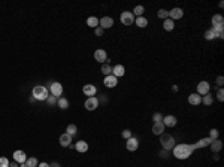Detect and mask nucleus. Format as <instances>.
Listing matches in <instances>:
<instances>
[{
    "label": "nucleus",
    "instance_id": "obj_1",
    "mask_svg": "<svg viewBox=\"0 0 224 167\" xmlns=\"http://www.w3.org/2000/svg\"><path fill=\"white\" fill-rule=\"evenodd\" d=\"M196 145H188V143H179V145H175L173 151V157L178 160H187L190 155L193 154V151H196Z\"/></svg>",
    "mask_w": 224,
    "mask_h": 167
},
{
    "label": "nucleus",
    "instance_id": "obj_2",
    "mask_svg": "<svg viewBox=\"0 0 224 167\" xmlns=\"http://www.w3.org/2000/svg\"><path fill=\"white\" fill-rule=\"evenodd\" d=\"M31 96H33V99L35 100H39V102H44V100L48 99V90L46 87L44 85H36V87L33 88V91H31Z\"/></svg>",
    "mask_w": 224,
    "mask_h": 167
},
{
    "label": "nucleus",
    "instance_id": "obj_3",
    "mask_svg": "<svg viewBox=\"0 0 224 167\" xmlns=\"http://www.w3.org/2000/svg\"><path fill=\"white\" fill-rule=\"evenodd\" d=\"M160 143H162V148L166 149V151H172L175 148V139L172 134H168V133H163L160 136Z\"/></svg>",
    "mask_w": 224,
    "mask_h": 167
},
{
    "label": "nucleus",
    "instance_id": "obj_4",
    "mask_svg": "<svg viewBox=\"0 0 224 167\" xmlns=\"http://www.w3.org/2000/svg\"><path fill=\"white\" fill-rule=\"evenodd\" d=\"M120 19H121V23L124 25L135 24V15H133V12H130V11H124V12L121 13Z\"/></svg>",
    "mask_w": 224,
    "mask_h": 167
},
{
    "label": "nucleus",
    "instance_id": "obj_5",
    "mask_svg": "<svg viewBox=\"0 0 224 167\" xmlns=\"http://www.w3.org/2000/svg\"><path fill=\"white\" fill-rule=\"evenodd\" d=\"M50 93H51V96L60 99V96L63 94V85L60 84V82H52L51 87H50Z\"/></svg>",
    "mask_w": 224,
    "mask_h": 167
},
{
    "label": "nucleus",
    "instance_id": "obj_6",
    "mask_svg": "<svg viewBox=\"0 0 224 167\" xmlns=\"http://www.w3.org/2000/svg\"><path fill=\"white\" fill-rule=\"evenodd\" d=\"M94 60H96V61H99V63H102V64L109 63V60H108V54H106L105 50H96L94 51Z\"/></svg>",
    "mask_w": 224,
    "mask_h": 167
},
{
    "label": "nucleus",
    "instance_id": "obj_7",
    "mask_svg": "<svg viewBox=\"0 0 224 167\" xmlns=\"http://www.w3.org/2000/svg\"><path fill=\"white\" fill-rule=\"evenodd\" d=\"M84 106H85L87 111H96V109L99 107V99H97V97H88V99L85 100Z\"/></svg>",
    "mask_w": 224,
    "mask_h": 167
},
{
    "label": "nucleus",
    "instance_id": "obj_8",
    "mask_svg": "<svg viewBox=\"0 0 224 167\" xmlns=\"http://www.w3.org/2000/svg\"><path fill=\"white\" fill-rule=\"evenodd\" d=\"M209 90H211L209 82L202 81V82H199V84H197V94H199V96H206V94L209 93Z\"/></svg>",
    "mask_w": 224,
    "mask_h": 167
},
{
    "label": "nucleus",
    "instance_id": "obj_9",
    "mask_svg": "<svg viewBox=\"0 0 224 167\" xmlns=\"http://www.w3.org/2000/svg\"><path fill=\"white\" fill-rule=\"evenodd\" d=\"M125 148H127V151H130V152H135V151H136V149L139 148V140H137L136 137L131 136L130 139H127Z\"/></svg>",
    "mask_w": 224,
    "mask_h": 167
},
{
    "label": "nucleus",
    "instance_id": "obj_10",
    "mask_svg": "<svg viewBox=\"0 0 224 167\" xmlns=\"http://www.w3.org/2000/svg\"><path fill=\"white\" fill-rule=\"evenodd\" d=\"M184 17V11L181 9V8H173V9H170L169 11V18L175 21V19H181Z\"/></svg>",
    "mask_w": 224,
    "mask_h": 167
},
{
    "label": "nucleus",
    "instance_id": "obj_11",
    "mask_svg": "<svg viewBox=\"0 0 224 167\" xmlns=\"http://www.w3.org/2000/svg\"><path fill=\"white\" fill-rule=\"evenodd\" d=\"M103 84H105V87H108V88H115L117 84H118V79H117L114 75H108V76H105V79H103Z\"/></svg>",
    "mask_w": 224,
    "mask_h": 167
},
{
    "label": "nucleus",
    "instance_id": "obj_12",
    "mask_svg": "<svg viewBox=\"0 0 224 167\" xmlns=\"http://www.w3.org/2000/svg\"><path fill=\"white\" fill-rule=\"evenodd\" d=\"M58 142H60L61 146L69 148V146L72 145V136H69L67 133H63V134H60V137H58Z\"/></svg>",
    "mask_w": 224,
    "mask_h": 167
},
{
    "label": "nucleus",
    "instance_id": "obj_13",
    "mask_svg": "<svg viewBox=\"0 0 224 167\" xmlns=\"http://www.w3.org/2000/svg\"><path fill=\"white\" fill-rule=\"evenodd\" d=\"M163 124H164V127H175L176 123H178V119L175 115H168V117H163Z\"/></svg>",
    "mask_w": 224,
    "mask_h": 167
},
{
    "label": "nucleus",
    "instance_id": "obj_14",
    "mask_svg": "<svg viewBox=\"0 0 224 167\" xmlns=\"http://www.w3.org/2000/svg\"><path fill=\"white\" fill-rule=\"evenodd\" d=\"M99 25L105 30V29H111L112 25H114V19L111 17H103V18L99 19Z\"/></svg>",
    "mask_w": 224,
    "mask_h": 167
},
{
    "label": "nucleus",
    "instance_id": "obj_15",
    "mask_svg": "<svg viewBox=\"0 0 224 167\" xmlns=\"http://www.w3.org/2000/svg\"><path fill=\"white\" fill-rule=\"evenodd\" d=\"M12 157H13V161H17L18 164H21V163H25V160H27V155H25V152L24 151H15L12 154Z\"/></svg>",
    "mask_w": 224,
    "mask_h": 167
},
{
    "label": "nucleus",
    "instance_id": "obj_16",
    "mask_svg": "<svg viewBox=\"0 0 224 167\" xmlns=\"http://www.w3.org/2000/svg\"><path fill=\"white\" fill-rule=\"evenodd\" d=\"M82 93L85 94V96H88V97H94L96 93H97V88L94 87V85H91V84H87L82 88Z\"/></svg>",
    "mask_w": 224,
    "mask_h": 167
},
{
    "label": "nucleus",
    "instance_id": "obj_17",
    "mask_svg": "<svg viewBox=\"0 0 224 167\" xmlns=\"http://www.w3.org/2000/svg\"><path fill=\"white\" fill-rule=\"evenodd\" d=\"M112 75L118 79V78H121V76H124L125 75V69L124 66H121V64H117V66H114L112 67Z\"/></svg>",
    "mask_w": 224,
    "mask_h": 167
},
{
    "label": "nucleus",
    "instance_id": "obj_18",
    "mask_svg": "<svg viewBox=\"0 0 224 167\" xmlns=\"http://www.w3.org/2000/svg\"><path fill=\"white\" fill-rule=\"evenodd\" d=\"M188 103L193 106H197L202 103V96H199L197 93H191L190 96H188Z\"/></svg>",
    "mask_w": 224,
    "mask_h": 167
},
{
    "label": "nucleus",
    "instance_id": "obj_19",
    "mask_svg": "<svg viewBox=\"0 0 224 167\" xmlns=\"http://www.w3.org/2000/svg\"><path fill=\"white\" fill-rule=\"evenodd\" d=\"M164 130H166V127H164L163 123H154V125H152V133L156 136H162L164 133Z\"/></svg>",
    "mask_w": 224,
    "mask_h": 167
},
{
    "label": "nucleus",
    "instance_id": "obj_20",
    "mask_svg": "<svg viewBox=\"0 0 224 167\" xmlns=\"http://www.w3.org/2000/svg\"><path fill=\"white\" fill-rule=\"evenodd\" d=\"M209 148H211V151L214 152V154H217V152H220V151L223 149V142H221L220 139H215V140H212L211 142Z\"/></svg>",
    "mask_w": 224,
    "mask_h": 167
},
{
    "label": "nucleus",
    "instance_id": "obj_21",
    "mask_svg": "<svg viewBox=\"0 0 224 167\" xmlns=\"http://www.w3.org/2000/svg\"><path fill=\"white\" fill-rule=\"evenodd\" d=\"M73 148L78 151V152H87L88 151V143L85 140H79L73 145Z\"/></svg>",
    "mask_w": 224,
    "mask_h": 167
},
{
    "label": "nucleus",
    "instance_id": "obj_22",
    "mask_svg": "<svg viewBox=\"0 0 224 167\" xmlns=\"http://www.w3.org/2000/svg\"><path fill=\"white\" fill-rule=\"evenodd\" d=\"M211 142H212L211 137H205V139H200L199 142H196L194 145H196V148L199 149V148H206V146H209Z\"/></svg>",
    "mask_w": 224,
    "mask_h": 167
},
{
    "label": "nucleus",
    "instance_id": "obj_23",
    "mask_svg": "<svg viewBox=\"0 0 224 167\" xmlns=\"http://www.w3.org/2000/svg\"><path fill=\"white\" fill-rule=\"evenodd\" d=\"M163 29L166 31H172L175 29V21H172L170 18H166L163 21Z\"/></svg>",
    "mask_w": 224,
    "mask_h": 167
},
{
    "label": "nucleus",
    "instance_id": "obj_24",
    "mask_svg": "<svg viewBox=\"0 0 224 167\" xmlns=\"http://www.w3.org/2000/svg\"><path fill=\"white\" fill-rule=\"evenodd\" d=\"M135 24L137 27H141V29H145L148 25V19L145 18V17H137V18H135Z\"/></svg>",
    "mask_w": 224,
    "mask_h": 167
},
{
    "label": "nucleus",
    "instance_id": "obj_25",
    "mask_svg": "<svg viewBox=\"0 0 224 167\" xmlns=\"http://www.w3.org/2000/svg\"><path fill=\"white\" fill-rule=\"evenodd\" d=\"M87 25L88 27H93V29L99 27V18H96V17H88L87 18Z\"/></svg>",
    "mask_w": 224,
    "mask_h": 167
},
{
    "label": "nucleus",
    "instance_id": "obj_26",
    "mask_svg": "<svg viewBox=\"0 0 224 167\" xmlns=\"http://www.w3.org/2000/svg\"><path fill=\"white\" fill-rule=\"evenodd\" d=\"M57 105H58V107H60V109H63V111H64V109H67V107H69V100L64 99V97H60V99L57 100Z\"/></svg>",
    "mask_w": 224,
    "mask_h": 167
},
{
    "label": "nucleus",
    "instance_id": "obj_27",
    "mask_svg": "<svg viewBox=\"0 0 224 167\" xmlns=\"http://www.w3.org/2000/svg\"><path fill=\"white\" fill-rule=\"evenodd\" d=\"M215 37H217V33H215L214 29H209V30L205 31V39L206 40H214Z\"/></svg>",
    "mask_w": 224,
    "mask_h": 167
},
{
    "label": "nucleus",
    "instance_id": "obj_28",
    "mask_svg": "<svg viewBox=\"0 0 224 167\" xmlns=\"http://www.w3.org/2000/svg\"><path fill=\"white\" fill-rule=\"evenodd\" d=\"M143 12H145V8L142 5H137L135 9H133V15H136V17H143Z\"/></svg>",
    "mask_w": 224,
    "mask_h": 167
},
{
    "label": "nucleus",
    "instance_id": "obj_29",
    "mask_svg": "<svg viewBox=\"0 0 224 167\" xmlns=\"http://www.w3.org/2000/svg\"><path fill=\"white\" fill-rule=\"evenodd\" d=\"M76 131H78V128H76V125H75V124H69L67 128H66V133H67L69 136H75V134H76Z\"/></svg>",
    "mask_w": 224,
    "mask_h": 167
},
{
    "label": "nucleus",
    "instance_id": "obj_30",
    "mask_svg": "<svg viewBox=\"0 0 224 167\" xmlns=\"http://www.w3.org/2000/svg\"><path fill=\"white\" fill-rule=\"evenodd\" d=\"M202 102H203V105L211 106V105H212V102H214V97H212L211 94L208 93L206 96H203V97H202Z\"/></svg>",
    "mask_w": 224,
    "mask_h": 167
},
{
    "label": "nucleus",
    "instance_id": "obj_31",
    "mask_svg": "<svg viewBox=\"0 0 224 167\" xmlns=\"http://www.w3.org/2000/svg\"><path fill=\"white\" fill-rule=\"evenodd\" d=\"M102 73L105 75V76H108V75H112V67L108 64V63L102 64Z\"/></svg>",
    "mask_w": 224,
    "mask_h": 167
},
{
    "label": "nucleus",
    "instance_id": "obj_32",
    "mask_svg": "<svg viewBox=\"0 0 224 167\" xmlns=\"http://www.w3.org/2000/svg\"><path fill=\"white\" fill-rule=\"evenodd\" d=\"M25 164H27V167H37V160L35 158V157H30V158H27L25 160Z\"/></svg>",
    "mask_w": 224,
    "mask_h": 167
},
{
    "label": "nucleus",
    "instance_id": "obj_33",
    "mask_svg": "<svg viewBox=\"0 0 224 167\" xmlns=\"http://www.w3.org/2000/svg\"><path fill=\"white\" fill-rule=\"evenodd\" d=\"M157 17L162 19H166L169 18V11H166V9H158V12H157Z\"/></svg>",
    "mask_w": 224,
    "mask_h": 167
},
{
    "label": "nucleus",
    "instance_id": "obj_34",
    "mask_svg": "<svg viewBox=\"0 0 224 167\" xmlns=\"http://www.w3.org/2000/svg\"><path fill=\"white\" fill-rule=\"evenodd\" d=\"M218 136H220V131H218L217 128H212V130L209 131V136L208 137H211L212 140H215V139H218Z\"/></svg>",
    "mask_w": 224,
    "mask_h": 167
},
{
    "label": "nucleus",
    "instance_id": "obj_35",
    "mask_svg": "<svg viewBox=\"0 0 224 167\" xmlns=\"http://www.w3.org/2000/svg\"><path fill=\"white\" fill-rule=\"evenodd\" d=\"M152 121H154V123H162V121H163V115L160 113V112H156V113L152 115Z\"/></svg>",
    "mask_w": 224,
    "mask_h": 167
},
{
    "label": "nucleus",
    "instance_id": "obj_36",
    "mask_svg": "<svg viewBox=\"0 0 224 167\" xmlns=\"http://www.w3.org/2000/svg\"><path fill=\"white\" fill-rule=\"evenodd\" d=\"M57 100H58L57 97H54V96H51L50 94V96H48V99H46V102H48V105L50 106H54L57 103Z\"/></svg>",
    "mask_w": 224,
    "mask_h": 167
},
{
    "label": "nucleus",
    "instance_id": "obj_37",
    "mask_svg": "<svg viewBox=\"0 0 224 167\" xmlns=\"http://www.w3.org/2000/svg\"><path fill=\"white\" fill-rule=\"evenodd\" d=\"M0 167H9V160L6 157H0Z\"/></svg>",
    "mask_w": 224,
    "mask_h": 167
},
{
    "label": "nucleus",
    "instance_id": "obj_38",
    "mask_svg": "<svg viewBox=\"0 0 224 167\" xmlns=\"http://www.w3.org/2000/svg\"><path fill=\"white\" fill-rule=\"evenodd\" d=\"M215 81H217L218 87L223 88V85H224V78H223V76H221V75H220V76H217V79H215Z\"/></svg>",
    "mask_w": 224,
    "mask_h": 167
},
{
    "label": "nucleus",
    "instance_id": "obj_39",
    "mask_svg": "<svg viewBox=\"0 0 224 167\" xmlns=\"http://www.w3.org/2000/svg\"><path fill=\"white\" fill-rule=\"evenodd\" d=\"M217 99L220 100V102H223V100H224V90H223V88H220V90H218Z\"/></svg>",
    "mask_w": 224,
    "mask_h": 167
},
{
    "label": "nucleus",
    "instance_id": "obj_40",
    "mask_svg": "<svg viewBox=\"0 0 224 167\" xmlns=\"http://www.w3.org/2000/svg\"><path fill=\"white\" fill-rule=\"evenodd\" d=\"M94 34H96V36L99 37V36H102V34H103V29H102V27H96V29H94Z\"/></svg>",
    "mask_w": 224,
    "mask_h": 167
},
{
    "label": "nucleus",
    "instance_id": "obj_41",
    "mask_svg": "<svg viewBox=\"0 0 224 167\" xmlns=\"http://www.w3.org/2000/svg\"><path fill=\"white\" fill-rule=\"evenodd\" d=\"M123 137H124L125 140H127V139H130V137H131V131L130 130H124V131H123Z\"/></svg>",
    "mask_w": 224,
    "mask_h": 167
},
{
    "label": "nucleus",
    "instance_id": "obj_42",
    "mask_svg": "<svg viewBox=\"0 0 224 167\" xmlns=\"http://www.w3.org/2000/svg\"><path fill=\"white\" fill-rule=\"evenodd\" d=\"M160 157H162V158H168V157H169V151H166V149H162Z\"/></svg>",
    "mask_w": 224,
    "mask_h": 167
},
{
    "label": "nucleus",
    "instance_id": "obj_43",
    "mask_svg": "<svg viewBox=\"0 0 224 167\" xmlns=\"http://www.w3.org/2000/svg\"><path fill=\"white\" fill-rule=\"evenodd\" d=\"M9 167H19V164L17 161H12V163H9Z\"/></svg>",
    "mask_w": 224,
    "mask_h": 167
},
{
    "label": "nucleus",
    "instance_id": "obj_44",
    "mask_svg": "<svg viewBox=\"0 0 224 167\" xmlns=\"http://www.w3.org/2000/svg\"><path fill=\"white\" fill-rule=\"evenodd\" d=\"M37 167H50V164H46V163H39Z\"/></svg>",
    "mask_w": 224,
    "mask_h": 167
},
{
    "label": "nucleus",
    "instance_id": "obj_45",
    "mask_svg": "<svg viewBox=\"0 0 224 167\" xmlns=\"http://www.w3.org/2000/svg\"><path fill=\"white\" fill-rule=\"evenodd\" d=\"M50 167H60V164H58V163H56V161H54V163H51V164H50Z\"/></svg>",
    "mask_w": 224,
    "mask_h": 167
},
{
    "label": "nucleus",
    "instance_id": "obj_46",
    "mask_svg": "<svg viewBox=\"0 0 224 167\" xmlns=\"http://www.w3.org/2000/svg\"><path fill=\"white\" fill-rule=\"evenodd\" d=\"M172 91H173V93H176V91H178V87H176V85H173V87H172Z\"/></svg>",
    "mask_w": 224,
    "mask_h": 167
},
{
    "label": "nucleus",
    "instance_id": "obj_47",
    "mask_svg": "<svg viewBox=\"0 0 224 167\" xmlns=\"http://www.w3.org/2000/svg\"><path fill=\"white\" fill-rule=\"evenodd\" d=\"M19 167H27V164H25V163H21V164H19Z\"/></svg>",
    "mask_w": 224,
    "mask_h": 167
}]
</instances>
